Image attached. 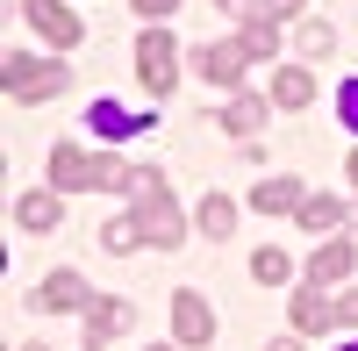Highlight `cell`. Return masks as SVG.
I'll list each match as a JSON object with an SVG mask.
<instances>
[{"instance_id":"cell-1","label":"cell","mask_w":358,"mask_h":351,"mask_svg":"<svg viewBox=\"0 0 358 351\" xmlns=\"http://www.w3.org/2000/svg\"><path fill=\"white\" fill-rule=\"evenodd\" d=\"M136 222H143V237H151L158 251L187 244V222H179V201H172V187L158 180V172H136Z\"/></svg>"},{"instance_id":"cell-2","label":"cell","mask_w":358,"mask_h":351,"mask_svg":"<svg viewBox=\"0 0 358 351\" xmlns=\"http://www.w3.org/2000/svg\"><path fill=\"white\" fill-rule=\"evenodd\" d=\"M0 79H8L15 101H50V94H65V65H43V57H29V50H8V57H0Z\"/></svg>"},{"instance_id":"cell-3","label":"cell","mask_w":358,"mask_h":351,"mask_svg":"<svg viewBox=\"0 0 358 351\" xmlns=\"http://www.w3.org/2000/svg\"><path fill=\"white\" fill-rule=\"evenodd\" d=\"M136 79H143V86H151V94H158V101L172 94V79H179V43L165 36V29H151V36H143V43H136Z\"/></svg>"},{"instance_id":"cell-4","label":"cell","mask_w":358,"mask_h":351,"mask_svg":"<svg viewBox=\"0 0 358 351\" xmlns=\"http://www.w3.org/2000/svg\"><path fill=\"white\" fill-rule=\"evenodd\" d=\"M22 15H29V29H36L50 50H72V43L86 36V22L65 8V0H22Z\"/></svg>"},{"instance_id":"cell-5","label":"cell","mask_w":358,"mask_h":351,"mask_svg":"<svg viewBox=\"0 0 358 351\" xmlns=\"http://www.w3.org/2000/svg\"><path fill=\"white\" fill-rule=\"evenodd\" d=\"M244 65H251L244 43H201V50H194V72H201L208 86H222V94H236V86H244Z\"/></svg>"},{"instance_id":"cell-6","label":"cell","mask_w":358,"mask_h":351,"mask_svg":"<svg viewBox=\"0 0 358 351\" xmlns=\"http://www.w3.org/2000/svg\"><path fill=\"white\" fill-rule=\"evenodd\" d=\"M172 337H179V344H215V308H208L194 287H179V294H172Z\"/></svg>"},{"instance_id":"cell-7","label":"cell","mask_w":358,"mask_h":351,"mask_svg":"<svg viewBox=\"0 0 358 351\" xmlns=\"http://www.w3.org/2000/svg\"><path fill=\"white\" fill-rule=\"evenodd\" d=\"M94 172H101V158H86L79 143H57V151H50V180L65 187V194H79V187H94Z\"/></svg>"},{"instance_id":"cell-8","label":"cell","mask_w":358,"mask_h":351,"mask_svg":"<svg viewBox=\"0 0 358 351\" xmlns=\"http://www.w3.org/2000/svg\"><path fill=\"white\" fill-rule=\"evenodd\" d=\"M36 308H43V315H65V308H94V301H86V280H79V273H50V280L36 287Z\"/></svg>"},{"instance_id":"cell-9","label":"cell","mask_w":358,"mask_h":351,"mask_svg":"<svg viewBox=\"0 0 358 351\" xmlns=\"http://www.w3.org/2000/svg\"><path fill=\"white\" fill-rule=\"evenodd\" d=\"M301 201H308L301 180H258V187H251V208H258V215H287V208L301 215Z\"/></svg>"},{"instance_id":"cell-10","label":"cell","mask_w":358,"mask_h":351,"mask_svg":"<svg viewBox=\"0 0 358 351\" xmlns=\"http://www.w3.org/2000/svg\"><path fill=\"white\" fill-rule=\"evenodd\" d=\"M129 330V301H94L86 308V351H101L108 337H122Z\"/></svg>"},{"instance_id":"cell-11","label":"cell","mask_w":358,"mask_h":351,"mask_svg":"<svg viewBox=\"0 0 358 351\" xmlns=\"http://www.w3.org/2000/svg\"><path fill=\"white\" fill-rule=\"evenodd\" d=\"M351 266H358V251H351L344 237H337V244H322V251L308 258V287H330V280H344Z\"/></svg>"},{"instance_id":"cell-12","label":"cell","mask_w":358,"mask_h":351,"mask_svg":"<svg viewBox=\"0 0 358 351\" xmlns=\"http://www.w3.org/2000/svg\"><path fill=\"white\" fill-rule=\"evenodd\" d=\"M273 101H280V108H308V101H315V72H308V65H280V72H273Z\"/></svg>"},{"instance_id":"cell-13","label":"cell","mask_w":358,"mask_h":351,"mask_svg":"<svg viewBox=\"0 0 358 351\" xmlns=\"http://www.w3.org/2000/svg\"><path fill=\"white\" fill-rule=\"evenodd\" d=\"M86 122H94V136H136L143 129V115H129V108H115V101H94V108H86Z\"/></svg>"},{"instance_id":"cell-14","label":"cell","mask_w":358,"mask_h":351,"mask_svg":"<svg viewBox=\"0 0 358 351\" xmlns=\"http://www.w3.org/2000/svg\"><path fill=\"white\" fill-rule=\"evenodd\" d=\"M222 129H229V136H258V129H265V101H258V94H229Z\"/></svg>"},{"instance_id":"cell-15","label":"cell","mask_w":358,"mask_h":351,"mask_svg":"<svg viewBox=\"0 0 358 351\" xmlns=\"http://www.w3.org/2000/svg\"><path fill=\"white\" fill-rule=\"evenodd\" d=\"M337 323V301H322V294H294V337H315V330H330Z\"/></svg>"},{"instance_id":"cell-16","label":"cell","mask_w":358,"mask_h":351,"mask_svg":"<svg viewBox=\"0 0 358 351\" xmlns=\"http://www.w3.org/2000/svg\"><path fill=\"white\" fill-rule=\"evenodd\" d=\"M57 215H65V208H57V194H22V201H15V222L36 229V237H43V229H57Z\"/></svg>"},{"instance_id":"cell-17","label":"cell","mask_w":358,"mask_h":351,"mask_svg":"<svg viewBox=\"0 0 358 351\" xmlns=\"http://www.w3.org/2000/svg\"><path fill=\"white\" fill-rule=\"evenodd\" d=\"M236 43H244L251 57H273V50H280V22L251 8V15H244V36H236Z\"/></svg>"},{"instance_id":"cell-18","label":"cell","mask_w":358,"mask_h":351,"mask_svg":"<svg viewBox=\"0 0 358 351\" xmlns=\"http://www.w3.org/2000/svg\"><path fill=\"white\" fill-rule=\"evenodd\" d=\"M251 280H258V287H287V280H294V258H287L280 244H265V251L251 258Z\"/></svg>"},{"instance_id":"cell-19","label":"cell","mask_w":358,"mask_h":351,"mask_svg":"<svg viewBox=\"0 0 358 351\" xmlns=\"http://www.w3.org/2000/svg\"><path fill=\"white\" fill-rule=\"evenodd\" d=\"M201 229H208V237L222 244L229 229H236V201H222V194H208V201H201Z\"/></svg>"},{"instance_id":"cell-20","label":"cell","mask_w":358,"mask_h":351,"mask_svg":"<svg viewBox=\"0 0 358 351\" xmlns=\"http://www.w3.org/2000/svg\"><path fill=\"white\" fill-rule=\"evenodd\" d=\"M101 244H108L115 258H129L136 244H151V237H143V222H136V215H122V222H108V229H101Z\"/></svg>"},{"instance_id":"cell-21","label":"cell","mask_w":358,"mask_h":351,"mask_svg":"<svg viewBox=\"0 0 358 351\" xmlns=\"http://www.w3.org/2000/svg\"><path fill=\"white\" fill-rule=\"evenodd\" d=\"M344 215H351V208H344V201H330V194H308V201H301V222H308V229H337Z\"/></svg>"},{"instance_id":"cell-22","label":"cell","mask_w":358,"mask_h":351,"mask_svg":"<svg viewBox=\"0 0 358 351\" xmlns=\"http://www.w3.org/2000/svg\"><path fill=\"white\" fill-rule=\"evenodd\" d=\"M330 50H337V29L322 22V15H308L301 22V57H330Z\"/></svg>"},{"instance_id":"cell-23","label":"cell","mask_w":358,"mask_h":351,"mask_svg":"<svg viewBox=\"0 0 358 351\" xmlns=\"http://www.w3.org/2000/svg\"><path fill=\"white\" fill-rule=\"evenodd\" d=\"M337 115H344V129H358V79L337 86Z\"/></svg>"},{"instance_id":"cell-24","label":"cell","mask_w":358,"mask_h":351,"mask_svg":"<svg viewBox=\"0 0 358 351\" xmlns=\"http://www.w3.org/2000/svg\"><path fill=\"white\" fill-rule=\"evenodd\" d=\"M337 323H344V330H358V294H337Z\"/></svg>"},{"instance_id":"cell-25","label":"cell","mask_w":358,"mask_h":351,"mask_svg":"<svg viewBox=\"0 0 358 351\" xmlns=\"http://www.w3.org/2000/svg\"><path fill=\"white\" fill-rule=\"evenodd\" d=\"M301 8H308V0H265L258 15H273V22H280V15H301Z\"/></svg>"},{"instance_id":"cell-26","label":"cell","mask_w":358,"mask_h":351,"mask_svg":"<svg viewBox=\"0 0 358 351\" xmlns=\"http://www.w3.org/2000/svg\"><path fill=\"white\" fill-rule=\"evenodd\" d=\"M172 8H179V0H136V15H151V22H165Z\"/></svg>"},{"instance_id":"cell-27","label":"cell","mask_w":358,"mask_h":351,"mask_svg":"<svg viewBox=\"0 0 358 351\" xmlns=\"http://www.w3.org/2000/svg\"><path fill=\"white\" fill-rule=\"evenodd\" d=\"M265 351H308L301 337H273V344H265Z\"/></svg>"},{"instance_id":"cell-28","label":"cell","mask_w":358,"mask_h":351,"mask_svg":"<svg viewBox=\"0 0 358 351\" xmlns=\"http://www.w3.org/2000/svg\"><path fill=\"white\" fill-rule=\"evenodd\" d=\"M344 172H351V180H358V151H351V165H344Z\"/></svg>"},{"instance_id":"cell-29","label":"cell","mask_w":358,"mask_h":351,"mask_svg":"<svg viewBox=\"0 0 358 351\" xmlns=\"http://www.w3.org/2000/svg\"><path fill=\"white\" fill-rule=\"evenodd\" d=\"M222 8H244V0H222Z\"/></svg>"},{"instance_id":"cell-30","label":"cell","mask_w":358,"mask_h":351,"mask_svg":"<svg viewBox=\"0 0 358 351\" xmlns=\"http://www.w3.org/2000/svg\"><path fill=\"white\" fill-rule=\"evenodd\" d=\"M344 351H358V344H344Z\"/></svg>"}]
</instances>
